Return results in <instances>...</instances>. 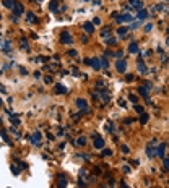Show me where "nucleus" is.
<instances>
[{
  "instance_id": "f257e3e1",
  "label": "nucleus",
  "mask_w": 169,
  "mask_h": 188,
  "mask_svg": "<svg viewBox=\"0 0 169 188\" xmlns=\"http://www.w3.org/2000/svg\"><path fill=\"white\" fill-rule=\"evenodd\" d=\"M67 183H69V180H67V175H65V174H59V175H57V185H59V188H65Z\"/></svg>"
},
{
  "instance_id": "f03ea898",
  "label": "nucleus",
  "mask_w": 169,
  "mask_h": 188,
  "mask_svg": "<svg viewBox=\"0 0 169 188\" xmlns=\"http://www.w3.org/2000/svg\"><path fill=\"white\" fill-rule=\"evenodd\" d=\"M116 70L119 71V73H125V70H127V62L119 59V60H117V63H116Z\"/></svg>"
},
{
  "instance_id": "7ed1b4c3",
  "label": "nucleus",
  "mask_w": 169,
  "mask_h": 188,
  "mask_svg": "<svg viewBox=\"0 0 169 188\" xmlns=\"http://www.w3.org/2000/svg\"><path fill=\"white\" fill-rule=\"evenodd\" d=\"M60 42L62 44H72V36H70V33H67L64 31L60 34Z\"/></svg>"
},
{
  "instance_id": "20e7f679",
  "label": "nucleus",
  "mask_w": 169,
  "mask_h": 188,
  "mask_svg": "<svg viewBox=\"0 0 169 188\" xmlns=\"http://www.w3.org/2000/svg\"><path fill=\"white\" fill-rule=\"evenodd\" d=\"M164 152H166V143H163L159 146H156V152H155V156L158 157H164Z\"/></svg>"
},
{
  "instance_id": "39448f33",
  "label": "nucleus",
  "mask_w": 169,
  "mask_h": 188,
  "mask_svg": "<svg viewBox=\"0 0 169 188\" xmlns=\"http://www.w3.org/2000/svg\"><path fill=\"white\" fill-rule=\"evenodd\" d=\"M54 93H55V94H67V88L62 86L60 83H55V84H54Z\"/></svg>"
},
{
  "instance_id": "423d86ee",
  "label": "nucleus",
  "mask_w": 169,
  "mask_h": 188,
  "mask_svg": "<svg viewBox=\"0 0 169 188\" xmlns=\"http://www.w3.org/2000/svg\"><path fill=\"white\" fill-rule=\"evenodd\" d=\"M23 11H25V8H23V5H21V3H15L13 5V15L15 16L23 15Z\"/></svg>"
},
{
  "instance_id": "0eeeda50",
  "label": "nucleus",
  "mask_w": 169,
  "mask_h": 188,
  "mask_svg": "<svg viewBox=\"0 0 169 188\" xmlns=\"http://www.w3.org/2000/svg\"><path fill=\"white\" fill-rule=\"evenodd\" d=\"M128 5H130V8L142 10V7H143V2H142V0H128Z\"/></svg>"
},
{
  "instance_id": "6e6552de",
  "label": "nucleus",
  "mask_w": 169,
  "mask_h": 188,
  "mask_svg": "<svg viewBox=\"0 0 169 188\" xmlns=\"http://www.w3.org/2000/svg\"><path fill=\"white\" fill-rule=\"evenodd\" d=\"M137 20H140V21H143V20H146V18H150V13L146 10H138V15L135 16Z\"/></svg>"
},
{
  "instance_id": "1a4fd4ad",
  "label": "nucleus",
  "mask_w": 169,
  "mask_h": 188,
  "mask_svg": "<svg viewBox=\"0 0 169 188\" xmlns=\"http://www.w3.org/2000/svg\"><path fill=\"white\" fill-rule=\"evenodd\" d=\"M83 29L86 31V34H93L94 33V25H93V23H89V21H86L83 25Z\"/></svg>"
},
{
  "instance_id": "9d476101",
  "label": "nucleus",
  "mask_w": 169,
  "mask_h": 188,
  "mask_svg": "<svg viewBox=\"0 0 169 188\" xmlns=\"http://www.w3.org/2000/svg\"><path fill=\"white\" fill-rule=\"evenodd\" d=\"M135 16H130V15H122V16H117V21L119 23H125V21H133Z\"/></svg>"
},
{
  "instance_id": "9b49d317",
  "label": "nucleus",
  "mask_w": 169,
  "mask_h": 188,
  "mask_svg": "<svg viewBox=\"0 0 169 188\" xmlns=\"http://www.w3.org/2000/svg\"><path fill=\"white\" fill-rule=\"evenodd\" d=\"M94 148H96V149H103V148H104L103 138H99V136H96V138H94Z\"/></svg>"
},
{
  "instance_id": "f8f14e48",
  "label": "nucleus",
  "mask_w": 169,
  "mask_h": 188,
  "mask_svg": "<svg viewBox=\"0 0 169 188\" xmlns=\"http://www.w3.org/2000/svg\"><path fill=\"white\" fill-rule=\"evenodd\" d=\"M77 106H78V109H81V110H86V107H88L84 99H77Z\"/></svg>"
},
{
  "instance_id": "ddd939ff",
  "label": "nucleus",
  "mask_w": 169,
  "mask_h": 188,
  "mask_svg": "<svg viewBox=\"0 0 169 188\" xmlns=\"http://www.w3.org/2000/svg\"><path fill=\"white\" fill-rule=\"evenodd\" d=\"M128 50H130L132 54H138V44L137 42H130V45H128Z\"/></svg>"
},
{
  "instance_id": "4468645a",
  "label": "nucleus",
  "mask_w": 169,
  "mask_h": 188,
  "mask_svg": "<svg viewBox=\"0 0 169 188\" xmlns=\"http://www.w3.org/2000/svg\"><path fill=\"white\" fill-rule=\"evenodd\" d=\"M138 71H140V73H146V71H148V68H146V65H143L142 59L138 60Z\"/></svg>"
},
{
  "instance_id": "2eb2a0df",
  "label": "nucleus",
  "mask_w": 169,
  "mask_h": 188,
  "mask_svg": "<svg viewBox=\"0 0 169 188\" xmlns=\"http://www.w3.org/2000/svg\"><path fill=\"white\" fill-rule=\"evenodd\" d=\"M26 21H29V23H33V25H34V23H37V18L34 16V13H28Z\"/></svg>"
},
{
  "instance_id": "dca6fc26",
  "label": "nucleus",
  "mask_w": 169,
  "mask_h": 188,
  "mask_svg": "<svg viewBox=\"0 0 169 188\" xmlns=\"http://www.w3.org/2000/svg\"><path fill=\"white\" fill-rule=\"evenodd\" d=\"M0 136H2V138H3V141H5V143H8V144H10V140H8V135H7V132H5V130H3V128H0Z\"/></svg>"
},
{
  "instance_id": "f3484780",
  "label": "nucleus",
  "mask_w": 169,
  "mask_h": 188,
  "mask_svg": "<svg viewBox=\"0 0 169 188\" xmlns=\"http://www.w3.org/2000/svg\"><path fill=\"white\" fill-rule=\"evenodd\" d=\"M89 63L93 65V68H94V70H99V68H101V63H99V59H93L91 62H89Z\"/></svg>"
},
{
  "instance_id": "a211bd4d",
  "label": "nucleus",
  "mask_w": 169,
  "mask_h": 188,
  "mask_svg": "<svg viewBox=\"0 0 169 188\" xmlns=\"http://www.w3.org/2000/svg\"><path fill=\"white\" fill-rule=\"evenodd\" d=\"M2 3H3V7L5 8H13V0H2Z\"/></svg>"
},
{
  "instance_id": "6ab92c4d",
  "label": "nucleus",
  "mask_w": 169,
  "mask_h": 188,
  "mask_svg": "<svg viewBox=\"0 0 169 188\" xmlns=\"http://www.w3.org/2000/svg\"><path fill=\"white\" fill-rule=\"evenodd\" d=\"M0 49H3V50H7V52H8V50H10V42L8 41H0Z\"/></svg>"
},
{
  "instance_id": "aec40b11",
  "label": "nucleus",
  "mask_w": 169,
  "mask_h": 188,
  "mask_svg": "<svg viewBox=\"0 0 169 188\" xmlns=\"http://www.w3.org/2000/svg\"><path fill=\"white\" fill-rule=\"evenodd\" d=\"M148 118H150L148 113H145V112H143V113H140V122H142L143 125H145L146 122H148Z\"/></svg>"
},
{
  "instance_id": "412c9836",
  "label": "nucleus",
  "mask_w": 169,
  "mask_h": 188,
  "mask_svg": "<svg viewBox=\"0 0 169 188\" xmlns=\"http://www.w3.org/2000/svg\"><path fill=\"white\" fill-rule=\"evenodd\" d=\"M39 140H41V133L36 132L34 135H33V143H34V144H39Z\"/></svg>"
},
{
  "instance_id": "4be33fe9",
  "label": "nucleus",
  "mask_w": 169,
  "mask_h": 188,
  "mask_svg": "<svg viewBox=\"0 0 169 188\" xmlns=\"http://www.w3.org/2000/svg\"><path fill=\"white\" fill-rule=\"evenodd\" d=\"M138 93H140V94H142V96H143V98H145L146 101H148V99H150V98H148V91H146L145 88H138Z\"/></svg>"
},
{
  "instance_id": "5701e85b",
  "label": "nucleus",
  "mask_w": 169,
  "mask_h": 188,
  "mask_svg": "<svg viewBox=\"0 0 169 188\" xmlns=\"http://www.w3.org/2000/svg\"><path fill=\"white\" fill-rule=\"evenodd\" d=\"M127 31H128V28H119V29H117V34L122 37V36H125V34H127Z\"/></svg>"
},
{
  "instance_id": "b1692460",
  "label": "nucleus",
  "mask_w": 169,
  "mask_h": 188,
  "mask_svg": "<svg viewBox=\"0 0 169 188\" xmlns=\"http://www.w3.org/2000/svg\"><path fill=\"white\" fill-rule=\"evenodd\" d=\"M57 3H59L57 0H52V2H50V5H49V8H50V10H57V7H59Z\"/></svg>"
},
{
  "instance_id": "393cba45",
  "label": "nucleus",
  "mask_w": 169,
  "mask_h": 188,
  "mask_svg": "<svg viewBox=\"0 0 169 188\" xmlns=\"http://www.w3.org/2000/svg\"><path fill=\"white\" fill-rule=\"evenodd\" d=\"M101 36H103V37H109V36H111V31L108 29V28H106V29L101 31Z\"/></svg>"
},
{
  "instance_id": "a878e982",
  "label": "nucleus",
  "mask_w": 169,
  "mask_h": 188,
  "mask_svg": "<svg viewBox=\"0 0 169 188\" xmlns=\"http://www.w3.org/2000/svg\"><path fill=\"white\" fill-rule=\"evenodd\" d=\"M84 143H86V140H84V138H78L77 140V146H84Z\"/></svg>"
},
{
  "instance_id": "bb28decb",
  "label": "nucleus",
  "mask_w": 169,
  "mask_h": 188,
  "mask_svg": "<svg viewBox=\"0 0 169 188\" xmlns=\"http://www.w3.org/2000/svg\"><path fill=\"white\" fill-rule=\"evenodd\" d=\"M101 65H103V68H108L109 63H108V60L104 59V57H101Z\"/></svg>"
},
{
  "instance_id": "cd10ccee",
  "label": "nucleus",
  "mask_w": 169,
  "mask_h": 188,
  "mask_svg": "<svg viewBox=\"0 0 169 188\" xmlns=\"http://www.w3.org/2000/svg\"><path fill=\"white\" fill-rule=\"evenodd\" d=\"M161 159H163V164H164V169L167 170V167H169V159H167L166 156H164V157H161Z\"/></svg>"
},
{
  "instance_id": "c85d7f7f",
  "label": "nucleus",
  "mask_w": 169,
  "mask_h": 188,
  "mask_svg": "<svg viewBox=\"0 0 169 188\" xmlns=\"http://www.w3.org/2000/svg\"><path fill=\"white\" fill-rule=\"evenodd\" d=\"M151 29H153V25H151V23H148V25L145 26V33H151Z\"/></svg>"
},
{
  "instance_id": "c756f323",
  "label": "nucleus",
  "mask_w": 169,
  "mask_h": 188,
  "mask_svg": "<svg viewBox=\"0 0 169 188\" xmlns=\"http://www.w3.org/2000/svg\"><path fill=\"white\" fill-rule=\"evenodd\" d=\"M12 123L13 125H20V118L18 117H12Z\"/></svg>"
},
{
  "instance_id": "7c9ffc66",
  "label": "nucleus",
  "mask_w": 169,
  "mask_h": 188,
  "mask_svg": "<svg viewBox=\"0 0 169 188\" xmlns=\"http://www.w3.org/2000/svg\"><path fill=\"white\" fill-rule=\"evenodd\" d=\"M12 174H13V175H18V174H20V170H18V167H15V166H12Z\"/></svg>"
},
{
  "instance_id": "2f4dec72",
  "label": "nucleus",
  "mask_w": 169,
  "mask_h": 188,
  "mask_svg": "<svg viewBox=\"0 0 169 188\" xmlns=\"http://www.w3.org/2000/svg\"><path fill=\"white\" fill-rule=\"evenodd\" d=\"M135 110H137L138 113H143V107L142 106H135Z\"/></svg>"
},
{
  "instance_id": "473e14b6",
  "label": "nucleus",
  "mask_w": 169,
  "mask_h": 188,
  "mask_svg": "<svg viewBox=\"0 0 169 188\" xmlns=\"http://www.w3.org/2000/svg\"><path fill=\"white\" fill-rule=\"evenodd\" d=\"M122 55H124L122 50H119V52H116V54H114V57H117V59H122Z\"/></svg>"
},
{
  "instance_id": "72a5a7b5",
  "label": "nucleus",
  "mask_w": 169,
  "mask_h": 188,
  "mask_svg": "<svg viewBox=\"0 0 169 188\" xmlns=\"http://www.w3.org/2000/svg\"><path fill=\"white\" fill-rule=\"evenodd\" d=\"M125 79H127V81H133V75L128 73V75H125Z\"/></svg>"
},
{
  "instance_id": "f704fd0d",
  "label": "nucleus",
  "mask_w": 169,
  "mask_h": 188,
  "mask_svg": "<svg viewBox=\"0 0 169 188\" xmlns=\"http://www.w3.org/2000/svg\"><path fill=\"white\" fill-rule=\"evenodd\" d=\"M116 44V39H108V45H114Z\"/></svg>"
},
{
  "instance_id": "c9c22d12",
  "label": "nucleus",
  "mask_w": 169,
  "mask_h": 188,
  "mask_svg": "<svg viewBox=\"0 0 169 188\" xmlns=\"http://www.w3.org/2000/svg\"><path fill=\"white\" fill-rule=\"evenodd\" d=\"M128 99H130L132 102H137V96H132V94H130V96H128Z\"/></svg>"
},
{
  "instance_id": "e433bc0d",
  "label": "nucleus",
  "mask_w": 169,
  "mask_h": 188,
  "mask_svg": "<svg viewBox=\"0 0 169 188\" xmlns=\"http://www.w3.org/2000/svg\"><path fill=\"white\" fill-rule=\"evenodd\" d=\"M103 154H104V156H111V154H112V152H111L109 149H106V151H103Z\"/></svg>"
},
{
  "instance_id": "4c0bfd02",
  "label": "nucleus",
  "mask_w": 169,
  "mask_h": 188,
  "mask_svg": "<svg viewBox=\"0 0 169 188\" xmlns=\"http://www.w3.org/2000/svg\"><path fill=\"white\" fill-rule=\"evenodd\" d=\"M122 151H124V152H128V148H127L125 144H124V146H122Z\"/></svg>"
},
{
  "instance_id": "58836bf2",
  "label": "nucleus",
  "mask_w": 169,
  "mask_h": 188,
  "mask_svg": "<svg viewBox=\"0 0 169 188\" xmlns=\"http://www.w3.org/2000/svg\"><path fill=\"white\" fill-rule=\"evenodd\" d=\"M69 55H72V57H75V55H77V52H75V50H70V52H69Z\"/></svg>"
},
{
  "instance_id": "ea45409f",
  "label": "nucleus",
  "mask_w": 169,
  "mask_h": 188,
  "mask_svg": "<svg viewBox=\"0 0 169 188\" xmlns=\"http://www.w3.org/2000/svg\"><path fill=\"white\" fill-rule=\"evenodd\" d=\"M0 91H2V93H5V88L2 86V84H0Z\"/></svg>"
},
{
  "instance_id": "a19ab883",
  "label": "nucleus",
  "mask_w": 169,
  "mask_h": 188,
  "mask_svg": "<svg viewBox=\"0 0 169 188\" xmlns=\"http://www.w3.org/2000/svg\"><path fill=\"white\" fill-rule=\"evenodd\" d=\"M39 2H41V0H39Z\"/></svg>"
}]
</instances>
